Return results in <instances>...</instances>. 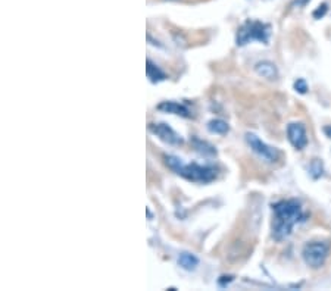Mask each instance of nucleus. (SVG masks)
<instances>
[{
    "label": "nucleus",
    "instance_id": "0eeeda50",
    "mask_svg": "<svg viewBox=\"0 0 331 291\" xmlns=\"http://www.w3.org/2000/svg\"><path fill=\"white\" fill-rule=\"evenodd\" d=\"M149 128H150V131L153 132L156 137H159L161 140L165 141L168 144H171V146H180L183 143V137L178 132H175L169 125L164 124V122H161V124H150Z\"/></svg>",
    "mask_w": 331,
    "mask_h": 291
},
{
    "label": "nucleus",
    "instance_id": "6e6552de",
    "mask_svg": "<svg viewBox=\"0 0 331 291\" xmlns=\"http://www.w3.org/2000/svg\"><path fill=\"white\" fill-rule=\"evenodd\" d=\"M158 110H162L165 114H172V115H178V117L183 118H190L189 107L183 103H178V102H162L161 105H158Z\"/></svg>",
    "mask_w": 331,
    "mask_h": 291
},
{
    "label": "nucleus",
    "instance_id": "9b49d317",
    "mask_svg": "<svg viewBox=\"0 0 331 291\" xmlns=\"http://www.w3.org/2000/svg\"><path fill=\"white\" fill-rule=\"evenodd\" d=\"M178 265L186 271H194L199 265V259L191 255L189 252H183L180 256H178Z\"/></svg>",
    "mask_w": 331,
    "mask_h": 291
},
{
    "label": "nucleus",
    "instance_id": "f8f14e48",
    "mask_svg": "<svg viewBox=\"0 0 331 291\" xmlns=\"http://www.w3.org/2000/svg\"><path fill=\"white\" fill-rule=\"evenodd\" d=\"M191 143H193L196 151H199L203 156H215V154H216L215 147H213L212 144H209L208 141H203L201 140V139H196V137H194V139H191Z\"/></svg>",
    "mask_w": 331,
    "mask_h": 291
},
{
    "label": "nucleus",
    "instance_id": "f03ea898",
    "mask_svg": "<svg viewBox=\"0 0 331 291\" xmlns=\"http://www.w3.org/2000/svg\"><path fill=\"white\" fill-rule=\"evenodd\" d=\"M168 168H171L175 174L181 175L183 178L193 181V183H211L216 178V168L209 165H199V163H183V161L172 156L165 154L164 156Z\"/></svg>",
    "mask_w": 331,
    "mask_h": 291
},
{
    "label": "nucleus",
    "instance_id": "a211bd4d",
    "mask_svg": "<svg viewBox=\"0 0 331 291\" xmlns=\"http://www.w3.org/2000/svg\"><path fill=\"white\" fill-rule=\"evenodd\" d=\"M324 132L327 134V137H330V139H331V125L325 127V128H324Z\"/></svg>",
    "mask_w": 331,
    "mask_h": 291
},
{
    "label": "nucleus",
    "instance_id": "dca6fc26",
    "mask_svg": "<svg viewBox=\"0 0 331 291\" xmlns=\"http://www.w3.org/2000/svg\"><path fill=\"white\" fill-rule=\"evenodd\" d=\"M327 11H328L327 5H325V3H322V5H319L318 8L314 11V13H312V15H314V18H315V19H321V18H322L325 13H327Z\"/></svg>",
    "mask_w": 331,
    "mask_h": 291
},
{
    "label": "nucleus",
    "instance_id": "20e7f679",
    "mask_svg": "<svg viewBox=\"0 0 331 291\" xmlns=\"http://www.w3.org/2000/svg\"><path fill=\"white\" fill-rule=\"evenodd\" d=\"M302 256L307 266L314 269L321 268L328 256V244L324 241H312L307 243L303 250H302Z\"/></svg>",
    "mask_w": 331,
    "mask_h": 291
},
{
    "label": "nucleus",
    "instance_id": "f257e3e1",
    "mask_svg": "<svg viewBox=\"0 0 331 291\" xmlns=\"http://www.w3.org/2000/svg\"><path fill=\"white\" fill-rule=\"evenodd\" d=\"M274 222H272V237L277 241L285 240L293 233L296 223L305 221V213L302 205L297 200H280L272 205Z\"/></svg>",
    "mask_w": 331,
    "mask_h": 291
},
{
    "label": "nucleus",
    "instance_id": "1a4fd4ad",
    "mask_svg": "<svg viewBox=\"0 0 331 291\" xmlns=\"http://www.w3.org/2000/svg\"><path fill=\"white\" fill-rule=\"evenodd\" d=\"M255 71L258 75H260L262 78H267V80H277L278 78V70H277L275 63H272L270 60L258 62L255 65Z\"/></svg>",
    "mask_w": 331,
    "mask_h": 291
},
{
    "label": "nucleus",
    "instance_id": "39448f33",
    "mask_svg": "<svg viewBox=\"0 0 331 291\" xmlns=\"http://www.w3.org/2000/svg\"><path fill=\"white\" fill-rule=\"evenodd\" d=\"M246 141H248L249 147L253 150V153H256L260 159L270 163H275L280 159V151L271 146H268V144H265L258 136L249 132V134H246Z\"/></svg>",
    "mask_w": 331,
    "mask_h": 291
},
{
    "label": "nucleus",
    "instance_id": "f3484780",
    "mask_svg": "<svg viewBox=\"0 0 331 291\" xmlns=\"http://www.w3.org/2000/svg\"><path fill=\"white\" fill-rule=\"evenodd\" d=\"M309 2H311V0H295V2H293V6H295V8H303V6H306Z\"/></svg>",
    "mask_w": 331,
    "mask_h": 291
},
{
    "label": "nucleus",
    "instance_id": "ddd939ff",
    "mask_svg": "<svg viewBox=\"0 0 331 291\" xmlns=\"http://www.w3.org/2000/svg\"><path fill=\"white\" fill-rule=\"evenodd\" d=\"M208 129L213 134H227L230 131V127L223 119H212L208 122Z\"/></svg>",
    "mask_w": 331,
    "mask_h": 291
},
{
    "label": "nucleus",
    "instance_id": "2eb2a0df",
    "mask_svg": "<svg viewBox=\"0 0 331 291\" xmlns=\"http://www.w3.org/2000/svg\"><path fill=\"white\" fill-rule=\"evenodd\" d=\"M293 87H295L296 92H297V93H300V94H306L307 90H309L306 81H305L303 78H299V80H296L295 84H293Z\"/></svg>",
    "mask_w": 331,
    "mask_h": 291
},
{
    "label": "nucleus",
    "instance_id": "423d86ee",
    "mask_svg": "<svg viewBox=\"0 0 331 291\" xmlns=\"http://www.w3.org/2000/svg\"><path fill=\"white\" fill-rule=\"evenodd\" d=\"M287 137L292 146L297 150H303L307 146L306 128L300 122H292L287 125Z\"/></svg>",
    "mask_w": 331,
    "mask_h": 291
},
{
    "label": "nucleus",
    "instance_id": "4468645a",
    "mask_svg": "<svg viewBox=\"0 0 331 291\" xmlns=\"http://www.w3.org/2000/svg\"><path fill=\"white\" fill-rule=\"evenodd\" d=\"M309 172L312 175V178L318 180L319 176H322V172H324V168H322V162L318 161V159H314L311 166H309Z\"/></svg>",
    "mask_w": 331,
    "mask_h": 291
},
{
    "label": "nucleus",
    "instance_id": "7ed1b4c3",
    "mask_svg": "<svg viewBox=\"0 0 331 291\" xmlns=\"http://www.w3.org/2000/svg\"><path fill=\"white\" fill-rule=\"evenodd\" d=\"M270 37H271V25L260 21H248L237 31L236 41L237 46H245L255 40L263 44H268Z\"/></svg>",
    "mask_w": 331,
    "mask_h": 291
},
{
    "label": "nucleus",
    "instance_id": "9d476101",
    "mask_svg": "<svg viewBox=\"0 0 331 291\" xmlns=\"http://www.w3.org/2000/svg\"><path fill=\"white\" fill-rule=\"evenodd\" d=\"M146 74H147V78L150 80L152 82H159V81H164L166 78L165 72H162L161 68L158 66V65H155L153 62L150 60V59H147V62H146Z\"/></svg>",
    "mask_w": 331,
    "mask_h": 291
}]
</instances>
